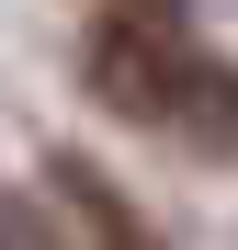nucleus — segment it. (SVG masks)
<instances>
[{
	"label": "nucleus",
	"instance_id": "obj_1",
	"mask_svg": "<svg viewBox=\"0 0 238 250\" xmlns=\"http://www.w3.org/2000/svg\"><path fill=\"white\" fill-rule=\"evenodd\" d=\"M79 80L170 148H204V159L238 148V68L216 46H193L170 12H102L91 46H79Z\"/></svg>",
	"mask_w": 238,
	"mask_h": 250
},
{
	"label": "nucleus",
	"instance_id": "obj_2",
	"mask_svg": "<svg viewBox=\"0 0 238 250\" xmlns=\"http://www.w3.org/2000/svg\"><path fill=\"white\" fill-rule=\"evenodd\" d=\"M46 205H57V239H68V250H159L147 216L91 171V159H46Z\"/></svg>",
	"mask_w": 238,
	"mask_h": 250
},
{
	"label": "nucleus",
	"instance_id": "obj_3",
	"mask_svg": "<svg viewBox=\"0 0 238 250\" xmlns=\"http://www.w3.org/2000/svg\"><path fill=\"white\" fill-rule=\"evenodd\" d=\"M0 250H34V239H23V205H0Z\"/></svg>",
	"mask_w": 238,
	"mask_h": 250
}]
</instances>
